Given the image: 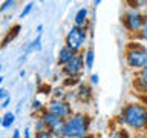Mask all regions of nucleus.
Masks as SVG:
<instances>
[{"label":"nucleus","instance_id":"1","mask_svg":"<svg viewBox=\"0 0 147 138\" xmlns=\"http://www.w3.org/2000/svg\"><path fill=\"white\" fill-rule=\"evenodd\" d=\"M123 121L130 127L142 129L147 124V109L142 104H129L123 110Z\"/></svg>","mask_w":147,"mask_h":138},{"label":"nucleus","instance_id":"2","mask_svg":"<svg viewBox=\"0 0 147 138\" xmlns=\"http://www.w3.org/2000/svg\"><path fill=\"white\" fill-rule=\"evenodd\" d=\"M87 127H89V120L86 115H74L69 117L64 123V137L66 138H84L87 135Z\"/></svg>","mask_w":147,"mask_h":138},{"label":"nucleus","instance_id":"3","mask_svg":"<svg viewBox=\"0 0 147 138\" xmlns=\"http://www.w3.org/2000/svg\"><path fill=\"white\" fill-rule=\"evenodd\" d=\"M127 63L130 68H144L147 64V49L142 45H135L127 51Z\"/></svg>","mask_w":147,"mask_h":138},{"label":"nucleus","instance_id":"4","mask_svg":"<svg viewBox=\"0 0 147 138\" xmlns=\"http://www.w3.org/2000/svg\"><path fill=\"white\" fill-rule=\"evenodd\" d=\"M86 37H87V32L84 28L74 26L66 35V48H69L74 52H77L78 49L83 48V43H84Z\"/></svg>","mask_w":147,"mask_h":138},{"label":"nucleus","instance_id":"5","mask_svg":"<svg viewBox=\"0 0 147 138\" xmlns=\"http://www.w3.org/2000/svg\"><path fill=\"white\" fill-rule=\"evenodd\" d=\"M49 112L63 120V118H67L72 115V108L64 100H52L49 103Z\"/></svg>","mask_w":147,"mask_h":138},{"label":"nucleus","instance_id":"6","mask_svg":"<svg viewBox=\"0 0 147 138\" xmlns=\"http://www.w3.org/2000/svg\"><path fill=\"white\" fill-rule=\"evenodd\" d=\"M83 68H84V60H83V55L75 54L72 57L71 62L64 64L63 72L66 74V75H69V77H78V74L83 71Z\"/></svg>","mask_w":147,"mask_h":138},{"label":"nucleus","instance_id":"7","mask_svg":"<svg viewBox=\"0 0 147 138\" xmlns=\"http://www.w3.org/2000/svg\"><path fill=\"white\" fill-rule=\"evenodd\" d=\"M126 25L130 31H138L142 26V16L135 9H130L126 16Z\"/></svg>","mask_w":147,"mask_h":138},{"label":"nucleus","instance_id":"8","mask_svg":"<svg viewBox=\"0 0 147 138\" xmlns=\"http://www.w3.org/2000/svg\"><path fill=\"white\" fill-rule=\"evenodd\" d=\"M74 55H75V52L64 46V48H61V49H60V52H58V63H60V64H66V63H69V62L72 60Z\"/></svg>","mask_w":147,"mask_h":138},{"label":"nucleus","instance_id":"9","mask_svg":"<svg viewBox=\"0 0 147 138\" xmlns=\"http://www.w3.org/2000/svg\"><path fill=\"white\" fill-rule=\"evenodd\" d=\"M87 14H89L87 8H81V9H78L77 14H75V18H74V22H75V26L83 28V25H84L86 20H87Z\"/></svg>","mask_w":147,"mask_h":138},{"label":"nucleus","instance_id":"10","mask_svg":"<svg viewBox=\"0 0 147 138\" xmlns=\"http://www.w3.org/2000/svg\"><path fill=\"white\" fill-rule=\"evenodd\" d=\"M40 49H41V34H38V35H37V39H34V40H32L29 45L26 46L25 54H23V55L26 57L28 54L34 52V51H40Z\"/></svg>","mask_w":147,"mask_h":138},{"label":"nucleus","instance_id":"11","mask_svg":"<svg viewBox=\"0 0 147 138\" xmlns=\"http://www.w3.org/2000/svg\"><path fill=\"white\" fill-rule=\"evenodd\" d=\"M83 60H84V66L87 69H92L94 68V62H95V54H94V49H87L84 57H83Z\"/></svg>","mask_w":147,"mask_h":138},{"label":"nucleus","instance_id":"12","mask_svg":"<svg viewBox=\"0 0 147 138\" xmlns=\"http://www.w3.org/2000/svg\"><path fill=\"white\" fill-rule=\"evenodd\" d=\"M20 29H22V26H20V25H16V26L12 28V29H9L8 35L3 39V43H2V45H3V46H6L11 40H14V39H16V37L18 35V31H20Z\"/></svg>","mask_w":147,"mask_h":138},{"label":"nucleus","instance_id":"13","mask_svg":"<svg viewBox=\"0 0 147 138\" xmlns=\"http://www.w3.org/2000/svg\"><path fill=\"white\" fill-rule=\"evenodd\" d=\"M14 121H16V115H14L12 112H6V114L2 117V126H3L5 129L11 127L12 124H14Z\"/></svg>","mask_w":147,"mask_h":138},{"label":"nucleus","instance_id":"14","mask_svg":"<svg viewBox=\"0 0 147 138\" xmlns=\"http://www.w3.org/2000/svg\"><path fill=\"white\" fill-rule=\"evenodd\" d=\"M78 97H80L83 101H86V100L90 97V89H89L86 85H81V86H80V91H78Z\"/></svg>","mask_w":147,"mask_h":138},{"label":"nucleus","instance_id":"15","mask_svg":"<svg viewBox=\"0 0 147 138\" xmlns=\"http://www.w3.org/2000/svg\"><path fill=\"white\" fill-rule=\"evenodd\" d=\"M14 6H16V2H14V0H6V2H3L0 5V12H6Z\"/></svg>","mask_w":147,"mask_h":138},{"label":"nucleus","instance_id":"16","mask_svg":"<svg viewBox=\"0 0 147 138\" xmlns=\"http://www.w3.org/2000/svg\"><path fill=\"white\" fill-rule=\"evenodd\" d=\"M32 8H34V3H32V2H31V3H28L26 6L23 8V11L20 12V18H25V17L28 16V14H29V12L32 11Z\"/></svg>","mask_w":147,"mask_h":138},{"label":"nucleus","instance_id":"17","mask_svg":"<svg viewBox=\"0 0 147 138\" xmlns=\"http://www.w3.org/2000/svg\"><path fill=\"white\" fill-rule=\"evenodd\" d=\"M35 138H54V135L49 131H41L35 133Z\"/></svg>","mask_w":147,"mask_h":138},{"label":"nucleus","instance_id":"18","mask_svg":"<svg viewBox=\"0 0 147 138\" xmlns=\"http://www.w3.org/2000/svg\"><path fill=\"white\" fill-rule=\"evenodd\" d=\"M35 131L37 132H41V131H46V126H45V123H43V120L38 118L35 121Z\"/></svg>","mask_w":147,"mask_h":138},{"label":"nucleus","instance_id":"19","mask_svg":"<svg viewBox=\"0 0 147 138\" xmlns=\"http://www.w3.org/2000/svg\"><path fill=\"white\" fill-rule=\"evenodd\" d=\"M32 109H34V110H41V109H43L41 101H38V100H34V101H32Z\"/></svg>","mask_w":147,"mask_h":138},{"label":"nucleus","instance_id":"20","mask_svg":"<svg viewBox=\"0 0 147 138\" xmlns=\"http://www.w3.org/2000/svg\"><path fill=\"white\" fill-rule=\"evenodd\" d=\"M9 103H11V98H9V97H6L3 101H0V109H6L8 106H9Z\"/></svg>","mask_w":147,"mask_h":138},{"label":"nucleus","instance_id":"21","mask_svg":"<svg viewBox=\"0 0 147 138\" xmlns=\"http://www.w3.org/2000/svg\"><path fill=\"white\" fill-rule=\"evenodd\" d=\"M141 81H144L147 85V64L142 68V72H141Z\"/></svg>","mask_w":147,"mask_h":138},{"label":"nucleus","instance_id":"22","mask_svg":"<svg viewBox=\"0 0 147 138\" xmlns=\"http://www.w3.org/2000/svg\"><path fill=\"white\" fill-rule=\"evenodd\" d=\"M6 97H8V91L3 89V87H0V101H3Z\"/></svg>","mask_w":147,"mask_h":138},{"label":"nucleus","instance_id":"23","mask_svg":"<svg viewBox=\"0 0 147 138\" xmlns=\"http://www.w3.org/2000/svg\"><path fill=\"white\" fill-rule=\"evenodd\" d=\"M109 138H123V132L121 131H118V132H113L112 135H110Z\"/></svg>","mask_w":147,"mask_h":138},{"label":"nucleus","instance_id":"24","mask_svg":"<svg viewBox=\"0 0 147 138\" xmlns=\"http://www.w3.org/2000/svg\"><path fill=\"white\" fill-rule=\"evenodd\" d=\"M90 80H92V83H94V85H98V81H100V77L96 75V74H94V75L90 77Z\"/></svg>","mask_w":147,"mask_h":138},{"label":"nucleus","instance_id":"25","mask_svg":"<svg viewBox=\"0 0 147 138\" xmlns=\"http://www.w3.org/2000/svg\"><path fill=\"white\" fill-rule=\"evenodd\" d=\"M20 137H22L20 131H18V129H16V131H14V133H12V138H20Z\"/></svg>","mask_w":147,"mask_h":138},{"label":"nucleus","instance_id":"26","mask_svg":"<svg viewBox=\"0 0 147 138\" xmlns=\"http://www.w3.org/2000/svg\"><path fill=\"white\" fill-rule=\"evenodd\" d=\"M23 138H31V132H29V129H25V135H23Z\"/></svg>","mask_w":147,"mask_h":138},{"label":"nucleus","instance_id":"27","mask_svg":"<svg viewBox=\"0 0 147 138\" xmlns=\"http://www.w3.org/2000/svg\"><path fill=\"white\" fill-rule=\"evenodd\" d=\"M142 28H144V31H147V18L142 22Z\"/></svg>","mask_w":147,"mask_h":138},{"label":"nucleus","instance_id":"28","mask_svg":"<svg viewBox=\"0 0 147 138\" xmlns=\"http://www.w3.org/2000/svg\"><path fill=\"white\" fill-rule=\"evenodd\" d=\"M142 39L147 40V31H142Z\"/></svg>","mask_w":147,"mask_h":138},{"label":"nucleus","instance_id":"29","mask_svg":"<svg viewBox=\"0 0 147 138\" xmlns=\"http://www.w3.org/2000/svg\"><path fill=\"white\" fill-rule=\"evenodd\" d=\"M26 75V72L25 71H23V69H22V71H20V77H25Z\"/></svg>","mask_w":147,"mask_h":138},{"label":"nucleus","instance_id":"30","mask_svg":"<svg viewBox=\"0 0 147 138\" xmlns=\"http://www.w3.org/2000/svg\"><path fill=\"white\" fill-rule=\"evenodd\" d=\"M2 83H3V77L0 75V85H2Z\"/></svg>","mask_w":147,"mask_h":138},{"label":"nucleus","instance_id":"31","mask_svg":"<svg viewBox=\"0 0 147 138\" xmlns=\"http://www.w3.org/2000/svg\"><path fill=\"white\" fill-rule=\"evenodd\" d=\"M0 124H2V117H0Z\"/></svg>","mask_w":147,"mask_h":138},{"label":"nucleus","instance_id":"32","mask_svg":"<svg viewBox=\"0 0 147 138\" xmlns=\"http://www.w3.org/2000/svg\"><path fill=\"white\" fill-rule=\"evenodd\" d=\"M0 71H2V64H0Z\"/></svg>","mask_w":147,"mask_h":138}]
</instances>
